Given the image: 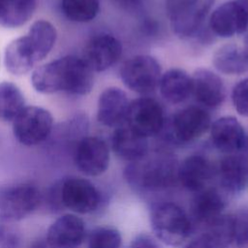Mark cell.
Segmentation results:
<instances>
[{"label": "cell", "instance_id": "1", "mask_svg": "<svg viewBox=\"0 0 248 248\" xmlns=\"http://www.w3.org/2000/svg\"><path fill=\"white\" fill-rule=\"evenodd\" d=\"M33 88L42 94L66 92L88 94L94 85V72L81 57L66 55L36 68L31 76Z\"/></svg>", "mask_w": 248, "mask_h": 248}, {"label": "cell", "instance_id": "2", "mask_svg": "<svg viewBox=\"0 0 248 248\" xmlns=\"http://www.w3.org/2000/svg\"><path fill=\"white\" fill-rule=\"evenodd\" d=\"M177 168L173 156L160 153L131 162L124 176L131 187L140 192H157L172 186L177 181Z\"/></svg>", "mask_w": 248, "mask_h": 248}, {"label": "cell", "instance_id": "3", "mask_svg": "<svg viewBox=\"0 0 248 248\" xmlns=\"http://www.w3.org/2000/svg\"><path fill=\"white\" fill-rule=\"evenodd\" d=\"M42 196L38 186L32 182L0 185V223L25 219L39 208Z\"/></svg>", "mask_w": 248, "mask_h": 248}, {"label": "cell", "instance_id": "4", "mask_svg": "<svg viewBox=\"0 0 248 248\" xmlns=\"http://www.w3.org/2000/svg\"><path fill=\"white\" fill-rule=\"evenodd\" d=\"M150 224L156 237L170 246L181 245L192 230L191 220L187 213L172 202L155 205L150 214Z\"/></svg>", "mask_w": 248, "mask_h": 248}, {"label": "cell", "instance_id": "5", "mask_svg": "<svg viewBox=\"0 0 248 248\" xmlns=\"http://www.w3.org/2000/svg\"><path fill=\"white\" fill-rule=\"evenodd\" d=\"M173 33L182 39L196 38L202 30L214 0H165Z\"/></svg>", "mask_w": 248, "mask_h": 248}, {"label": "cell", "instance_id": "6", "mask_svg": "<svg viewBox=\"0 0 248 248\" xmlns=\"http://www.w3.org/2000/svg\"><path fill=\"white\" fill-rule=\"evenodd\" d=\"M53 116L41 107L26 106L13 120V134L25 146H35L44 142L51 134Z\"/></svg>", "mask_w": 248, "mask_h": 248}, {"label": "cell", "instance_id": "7", "mask_svg": "<svg viewBox=\"0 0 248 248\" xmlns=\"http://www.w3.org/2000/svg\"><path fill=\"white\" fill-rule=\"evenodd\" d=\"M161 66L150 55H136L125 61L120 69V78L127 88L139 94H149L158 86Z\"/></svg>", "mask_w": 248, "mask_h": 248}, {"label": "cell", "instance_id": "8", "mask_svg": "<svg viewBox=\"0 0 248 248\" xmlns=\"http://www.w3.org/2000/svg\"><path fill=\"white\" fill-rule=\"evenodd\" d=\"M60 195L63 207L78 214L95 211L102 201L96 186L90 180L78 176L60 179Z\"/></svg>", "mask_w": 248, "mask_h": 248}, {"label": "cell", "instance_id": "9", "mask_svg": "<svg viewBox=\"0 0 248 248\" xmlns=\"http://www.w3.org/2000/svg\"><path fill=\"white\" fill-rule=\"evenodd\" d=\"M211 124L210 115L204 108L188 107L173 114L170 122L169 136L177 143L192 142L205 134Z\"/></svg>", "mask_w": 248, "mask_h": 248}, {"label": "cell", "instance_id": "10", "mask_svg": "<svg viewBox=\"0 0 248 248\" xmlns=\"http://www.w3.org/2000/svg\"><path fill=\"white\" fill-rule=\"evenodd\" d=\"M124 124L147 139L156 136L165 127L163 108L152 98H138L129 104Z\"/></svg>", "mask_w": 248, "mask_h": 248}, {"label": "cell", "instance_id": "11", "mask_svg": "<svg viewBox=\"0 0 248 248\" xmlns=\"http://www.w3.org/2000/svg\"><path fill=\"white\" fill-rule=\"evenodd\" d=\"M212 34L221 38H232L248 28V0L229 1L216 8L209 18Z\"/></svg>", "mask_w": 248, "mask_h": 248}, {"label": "cell", "instance_id": "12", "mask_svg": "<svg viewBox=\"0 0 248 248\" xmlns=\"http://www.w3.org/2000/svg\"><path fill=\"white\" fill-rule=\"evenodd\" d=\"M74 162L77 169L83 174L101 175L109 165V148L103 139L84 136L76 145Z\"/></svg>", "mask_w": 248, "mask_h": 248}, {"label": "cell", "instance_id": "13", "mask_svg": "<svg viewBox=\"0 0 248 248\" xmlns=\"http://www.w3.org/2000/svg\"><path fill=\"white\" fill-rule=\"evenodd\" d=\"M85 237L84 221L76 214L66 213L51 223L45 239L48 248H78Z\"/></svg>", "mask_w": 248, "mask_h": 248}, {"label": "cell", "instance_id": "14", "mask_svg": "<svg viewBox=\"0 0 248 248\" xmlns=\"http://www.w3.org/2000/svg\"><path fill=\"white\" fill-rule=\"evenodd\" d=\"M122 45L110 34L91 38L83 48L82 59L93 72H103L113 66L121 57Z\"/></svg>", "mask_w": 248, "mask_h": 248}, {"label": "cell", "instance_id": "15", "mask_svg": "<svg viewBox=\"0 0 248 248\" xmlns=\"http://www.w3.org/2000/svg\"><path fill=\"white\" fill-rule=\"evenodd\" d=\"M216 174L224 192L236 195L244 191L248 187V144L242 151L222 158Z\"/></svg>", "mask_w": 248, "mask_h": 248}, {"label": "cell", "instance_id": "16", "mask_svg": "<svg viewBox=\"0 0 248 248\" xmlns=\"http://www.w3.org/2000/svg\"><path fill=\"white\" fill-rule=\"evenodd\" d=\"M210 140L220 152L233 154L242 151L248 144L244 128L233 116H223L210 126Z\"/></svg>", "mask_w": 248, "mask_h": 248}, {"label": "cell", "instance_id": "17", "mask_svg": "<svg viewBox=\"0 0 248 248\" xmlns=\"http://www.w3.org/2000/svg\"><path fill=\"white\" fill-rule=\"evenodd\" d=\"M216 174L211 162L202 155L185 158L177 168V181L187 190L198 193L205 189Z\"/></svg>", "mask_w": 248, "mask_h": 248}, {"label": "cell", "instance_id": "18", "mask_svg": "<svg viewBox=\"0 0 248 248\" xmlns=\"http://www.w3.org/2000/svg\"><path fill=\"white\" fill-rule=\"evenodd\" d=\"M129 101L126 93L118 87H108L99 96L97 120L104 126L117 128L125 123Z\"/></svg>", "mask_w": 248, "mask_h": 248}, {"label": "cell", "instance_id": "19", "mask_svg": "<svg viewBox=\"0 0 248 248\" xmlns=\"http://www.w3.org/2000/svg\"><path fill=\"white\" fill-rule=\"evenodd\" d=\"M192 94L206 108L221 106L226 97V87L221 78L208 69H198L192 76Z\"/></svg>", "mask_w": 248, "mask_h": 248}, {"label": "cell", "instance_id": "20", "mask_svg": "<svg viewBox=\"0 0 248 248\" xmlns=\"http://www.w3.org/2000/svg\"><path fill=\"white\" fill-rule=\"evenodd\" d=\"M111 148L119 158L131 163L147 155L148 140L146 137L123 124L111 136Z\"/></svg>", "mask_w": 248, "mask_h": 248}, {"label": "cell", "instance_id": "21", "mask_svg": "<svg viewBox=\"0 0 248 248\" xmlns=\"http://www.w3.org/2000/svg\"><path fill=\"white\" fill-rule=\"evenodd\" d=\"M226 201L221 192L212 187L196 193L191 204V212L194 220L203 226L223 214Z\"/></svg>", "mask_w": 248, "mask_h": 248}, {"label": "cell", "instance_id": "22", "mask_svg": "<svg viewBox=\"0 0 248 248\" xmlns=\"http://www.w3.org/2000/svg\"><path fill=\"white\" fill-rule=\"evenodd\" d=\"M159 89L167 102L183 103L192 95V77L182 69H170L161 76Z\"/></svg>", "mask_w": 248, "mask_h": 248}, {"label": "cell", "instance_id": "23", "mask_svg": "<svg viewBox=\"0 0 248 248\" xmlns=\"http://www.w3.org/2000/svg\"><path fill=\"white\" fill-rule=\"evenodd\" d=\"M24 36L33 52L35 61L38 63L44 60L53 48L57 32L52 23L45 19H39L32 23Z\"/></svg>", "mask_w": 248, "mask_h": 248}, {"label": "cell", "instance_id": "24", "mask_svg": "<svg viewBox=\"0 0 248 248\" xmlns=\"http://www.w3.org/2000/svg\"><path fill=\"white\" fill-rule=\"evenodd\" d=\"M4 64L6 70L15 76H22L34 68L36 61L25 36L13 40L7 46Z\"/></svg>", "mask_w": 248, "mask_h": 248}, {"label": "cell", "instance_id": "25", "mask_svg": "<svg viewBox=\"0 0 248 248\" xmlns=\"http://www.w3.org/2000/svg\"><path fill=\"white\" fill-rule=\"evenodd\" d=\"M198 239L205 248H229L233 242V215L223 213L204 225Z\"/></svg>", "mask_w": 248, "mask_h": 248}, {"label": "cell", "instance_id": "26", "mask_svg": "<svg viewBox=\"0 0 248 248\" xmlns=\"http://www.w3.org/2000/svg\"><path fill=\"white\" fill-rule=\"evenodd\" d=\"M37 0H0V26L17 28L34 15Z\"/></svg>", "mask_w": 248, "mask_h": 248}, {"label": "cell", "instance_id": "27", "mask_svg": "<svg viewBox=\"0 0 248 248\" xmlns=\"http://www.w3.org/2000/svg\"><path fill=\"white\" fill-rule=\"evenodd\" d=\"M213 65L225 75H241L248 70L244 49L233 44L222 46L213 55Z\"/></svg>", "mask_w": 248, "mask_h": 248}, {"label": "cell", "instance_id": "28", "mask_svg": "<svg viewBox=\"0 0 248 248\" xmlns=\"http://www.w3.org/2000/svg\"><path fill=\"white\" fill-rule=\"evenodd\" d=\"M24 95L11 81L0 82V120L10 122L25 108Z\"/></svg>", "mask_w": 248, "mask_h": 248}, {"label": "cell", "instance_id": "29", "mask_svg": "<svg viewBox=\"0 0 248 248\" xmlns=\"http://www.w3.org/2000/svg\"><path fill=\"white\" fill-rule=\"evenodd\" d=\"M60 9L66 18L74 22H89L100 10L99 0H60Z\"/></svg>", "mask_w": 248, "mask_h": 248}, {"label": "cell", "instance_id": "30", "mask_svg": "<svg viewBox=\"0 0 248 248\" xmlns=\"http://www.w3.org/2000/svg\"><path fill=\"white\" fill-rule=\"evenodd\" d=\"M121 242V234L116 229L99 227L90 232L87 248H120Z\"/></svg>", "mask_w": 248, "mask_h": 248}, {"label": "cell", "instance_id": "31", "mask_svg": "<svg viewBox=\"0 0 248 248\" xmlns=\"http://www.w3.org/2000/svg\"><path fill=\"white\" fill-rule=\"evenodd\" d=\"M233 243L238 248H248V209L233 215Z\"/></svg>", "mask_w": 248, "mask_h": 248}, {"label": "cell", "instance_id": "32", "mask_svg": "<svg viewBox=\"0 0 248 248\" xmlns=\"http://www.w3.org/2000/svg\"><path fill=\"white\" fill-rule=\"evenodd\" d=\"M232 101L238 114L248 117V78L241 79L233 86Z\"/></svg>", "mask_w": 248, "mask_h": 248}, {"label": "cell", "instance_id": "33", "mask_svg": "<svg viewBox=\"0 0 248 248\" xmlns=\"http://www.w3.org/2000/svg\"><path fill=\"white\" fill-rule=\"evenodd\" d=\"M45 202L46 207L53 211H60L63 209V205L61 202V195H60V180L56 181L53 185H51L45 195L42 196V202Z\"/></svg>", "mask_w": 248, "mask_h": 248}, {"label": "cell", "instance_id": "34", "mask_svg": "<svg viewBox=\"0 0 248 248\" xmlns=\"http://www.w3.org/2000/svg\"><path fill=\"white\" fill-rule=\"evenodd\" d=\"M18 232L8 224L0 223V248H18Z\"/></svg>", "mask_w": 248, "mask_h": 248}, {"label": "cell", "instance_id": "35", "mask_svg": "<svg viewBox=\"0 0 248 248\" xmlns=\"http://www.w3.org/2000/svg\"><path fill=\"white\" fill-rule=\"evenodd\" d=\"M128 248H160V246L151 236L140 234L131 241Z\"/></svg>", "mask_w": 248, "mask_h": 248}, {"label": "cell", "instance_id": "36", "mask_svg": "<svg viewBox=\"0 0 248 248\" xmlns=\"http://www.w3.org/2000/svg\"><path fill=\"white\" fill-rule=\"evenodd\" d=\"M115 6L125 11H134L141 7L145 0H110Z\"/></svg>", "mask_w": 248, "mask_h": 248}, {"label": "cell", "instance_id": "37", "mask_svg": "<svg viewBox=\"0 0 248 248\" xmlns=\"http://www.w3.org/2000/svg\"><path fill=\"white\" fill-rule=\"evenodd\" d=\"M30 248H48L46 242V239H39V240H36L34 241Z\"/></svg>", "mask_w": 248, "mask_h": 248}, {"label": "cell", "instance_id": "38", "mask_svg": "<svg viewBox=\"0 0 248 248\" xmlns=\"http://www.w3.org/2000/svg\"><path fill=\"white\" fill-rule=\"evenodd\" d=\"M184 248H205V247H204V246L201 243V241L197 238V239L193 240L192 242L188 243Z\"/></svg>", "mask_w": 248, "mask_h": 248}, {"label": "cell", "instance_id": "39", "mask_svg": "<svg viewBox=\"0 0 248 248\" xmlns=\"http://www.w3.org/2000/svg\"><path fill=\"white\" fill-rule=\"evenodd\" d=\"M243 49H244V52H245V54L247 56V59H248V36L245 38V44H244Z\"/></svg>", "mask_w": 248, "mask_h": 248}]
</instances>
